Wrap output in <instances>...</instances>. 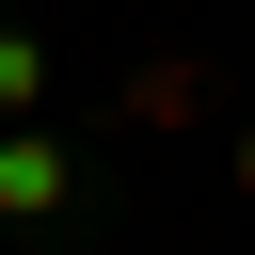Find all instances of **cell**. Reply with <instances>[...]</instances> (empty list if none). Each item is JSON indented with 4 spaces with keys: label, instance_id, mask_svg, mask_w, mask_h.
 I'll return each instance as SVG.
<instances>
[]
</instances>
